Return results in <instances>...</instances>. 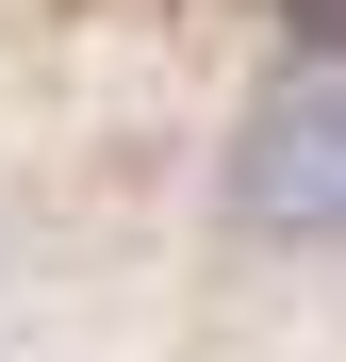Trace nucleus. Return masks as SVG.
<instances>
[{
	"label": "nucleus",
	"mask_w": 346,
	"mask_h": 362,
	"mask_svg": "<svg viewBox=\"0 0 346 362\" xmlns=\"http://www.w3.org/2000/svg\"><path fill=\"white\" fill-rule=\"evenodd\" d=\"M198 198L248 280H346V49H280L231 99Z\"/></svg>",
	"instance_id": "f257e3e1"
}]
</instances>
